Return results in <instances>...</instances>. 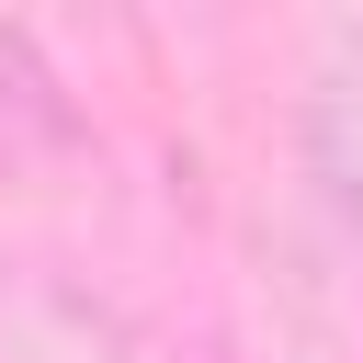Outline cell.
Masks as SVG:
<instances>
[{"mask_svg":"<svg viewBox=\"0 0 363 363\" xmlns=\"http://www.w3.org/2000/svg\"><path fill=\"white\" fill-rule=\"evenodd\" d=\"M0 91L45 125V136H68V102H57V79H45V57H34V34H0Z\"/></svg>","mask_w":363,"mask_h":363,"instance_id":"cell-1","label":"cell"}]
</instances>
